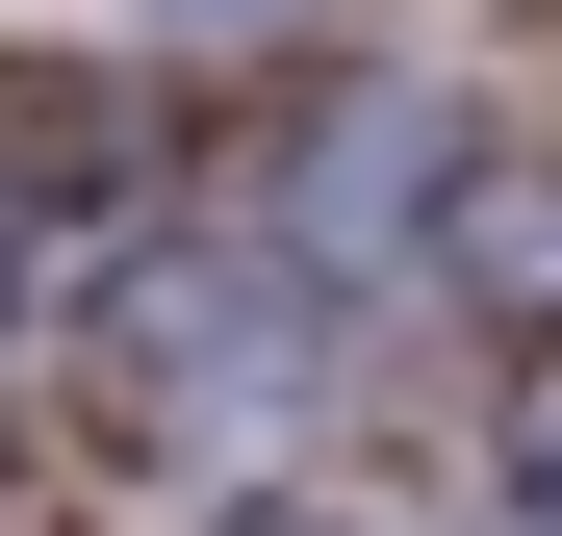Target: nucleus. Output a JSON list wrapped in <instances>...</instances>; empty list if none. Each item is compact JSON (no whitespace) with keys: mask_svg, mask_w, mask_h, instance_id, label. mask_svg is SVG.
<instances>
[{"mask_svg":"<svg viewBox=\"0 0 562 536\" xmlns=\"http://www.w3.org/2000/svg\"><path fill=\"white\" fill-rule=\"evenodd\" d=\"M128 52L154 77H281V52H333V0H128Z\"/></svg>","mask_w":562,"mask_h":536,"instance_id":"obj_6","label":"nucleus"},{"mask_svg":"<svg viewBox=\"0 0 562 536\" xmlns=\"http://www.w3.org/2000/svg\"><path fill=\"white\" fill-rule=\"evenodd\" d=\"M52 332H77V409H103V460H128L154 511H205V486L333 460L409 307L307 282V255L231 205V179H179V205H128L103 255H52Z\"/></svg>","mask_w":562,"mask_h":536,"instance_id":"obj_1","label":"nucleus"},{"mask_svg":"<svg viewBox=\"0 0 562 536\" xmlns=\"http://www.w3.org/2000/svg\"><path fill=\"white\" fill-rule=\"evenodd\" d=\"M460 536H562V332H512L460 409Z\"/></svg>","mask_w":562,"mask_h":536,"instance_id":"obj_3","label":"nucleus"},{"mask_svg":"<svg viewBox=\"0 0 562 536\" xmlns=\"http://www.w3.org/2000/svg\"><path fill=\"white\" fill-rule=\"evenodd\" d=\"M52 255H77V230L26 205V179H0V384H26V357H52Z\"/></svg>","mask_w":562,"mask_h":536,"instance_id":"obj_7","label":"nucleus"},{"mask_svg":"<svg viewBox=\"0 0 562 536\" xmlns=\"http://www.w3.org/2000/svg\"><path fill=\"white\" fill-rule=\"evenodd\" d=\"M460 307H486V332H562V128L486 153V205H460Z\"/></svg>","mask_w":562,"mask_h":536,"instance_id":"obj_4","label":"nucleus"},{"mask_svg":"<svg viewBox=\"0 0 562 536\" xmlns=\"http://www.w3.org/2000/svg\"><path fill=\"white\" fill-rule=\"evenodd\" d=\"M154 536H460V511H384L358 460H281V486H205V511H154Z\"/></svg>","mask_w":562,"mask_h":536,"instance_id":"obj_5","label":"nucleus"},{"mask_svg":"<svg viewBox=\"0 0 562 536\" xmlns=\"http://www.w3.org/2000/svg\"><path fill=\"white\" fill-rule=\"evenodd\" d=\"M486 153H512V103H486L460 52H281L256 128H231V205L307 255V282H358V307H460Z\"/></svg>","mask_w":562,"mask_h":536,"instance_id":"obj_2","label":"nucleus"}]
</instances>
